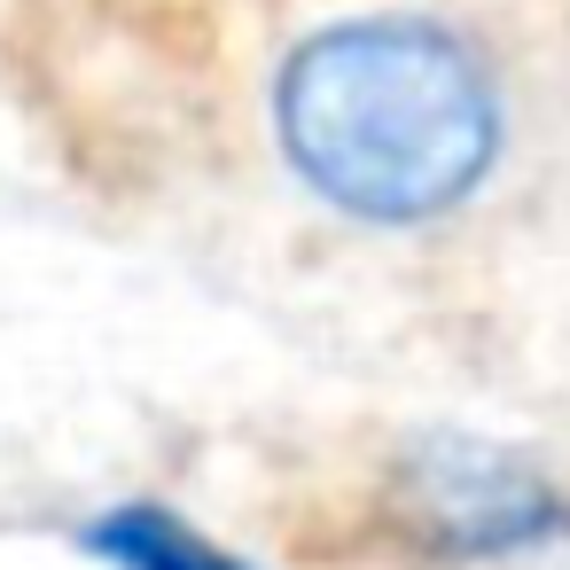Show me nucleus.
<instances>
[{
    "label": "nucleus",
    "mask_w": 570,
    "mask_h": 570,
    "mask_svg": "<svg viewBox=\"0 0 570 570\" xmlns=\"http://www.w3.org/2000/svg\"><path fill=\"white\" fill-rule=\"evenodd\" d=\"M282 165L360 227H430L508 149L500 71L438 17H344L274 71Z\"/></svg>",
    "instance_id": "obj_1"
},
{
    "label": "nucleus",
    "mask_w": 570,
    "mask_h": 570,
    "mask_svg": "<svg viewBox=\"0 0 570 570\" xmlns=\"http://www.w3.org/2000/svg\"><path fill=\"white\" fill-rule=\"evenodd\" d=\"M406 570H570V500L508 476L438 492Z\"/></svg>",
    "instance_id": "obj_2"
},
{
    "label": "nucleus",
    "mask_w": 570,
    "mask_h": 570,
    "mask_svg": "<svg viewBox=\"0 0 570 570\" xmlns=\"http://www.w3.org/2000/svg\"><path fill=\"white\" fill-rule=\"evenodd\" d=\"M87 547L110 570H250L243 554H227L219 539H204L188 515L157 508V500H118L87 523Z\"/></svg>",
    "instance_id": "obj_3"
}]
</instances>
